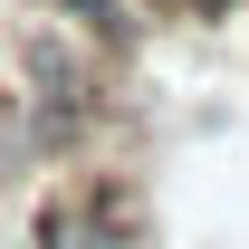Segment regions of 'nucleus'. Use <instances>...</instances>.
I'll list each match as a JSON object with an SVG mask.
<instances>
[{"label": "nucleus", "instance_id": "1", "mask_svg": "<svg viewBox=\"0 0 249 249\" xmlns=\"http://www.w3.org/2000/svg\"><path fill=\"white\" fill-rule=\"evenodd\" d=\"M10 87L19 96H67V106H115L124 96V58H106L87 29H67L58 10H19L10 29Z\"/></svg>", "mask_w": 249, "mask_h": 249}, {"label": "nucleus", "instance_id": "3", "mask_svg": "<svg viewBox=\"0 0 249 249\" xmlns=\"http://www.w3.org/2000/svg\"><path fill=\"white\" fill-rule=\"evenodd\" d=\"M38 10H58L67 29H87L106 58H134V38H144V10L134 0H38Z\"/></svg>", "mask_w": 249, "mask_h": 249}, {"label": "nucleus", "instance_id": "5", "mask_svg": "<svg viewBox=\"0 0 249 249\" xmlns=\"http://www.w3.org/2000/svg\"><path fill=\"white\" fill-rule=\"evenodd\" d=\"M0 249H10V240H0Z\"/></svg>", "mask_w": 249, "mask_h": 249}, {"label": "nucleus", "instance_id": "2", "mask_svg": "<svg viewBox=\"0 0 249 249\" xmlns=\"http://www.w3.org/2000/svg\"><path fill=\"white\" fill-rule=\"evenodd\" d=\"M19 201H29V211H19V249H154V230H115V220H96L87 201H77L67 173L29 182Z\"/></svg>", "mask_w": 249, "mask_h": 249}, {"label": "nucleus", "instance_id": "4", "mask_svg": "<svg viewBox=\"0 0 249 249\" xmlns=\"http://www.w3.org/2000/svg\"><path fill=\"white\" fill-rule=\"evenodd\" d=\"M0 182L10 192L48 182V173H38V144H29V115H19V87H0Z\"/></svg>", "mask_w": 249, "mask_h": 249}]
</instances>
